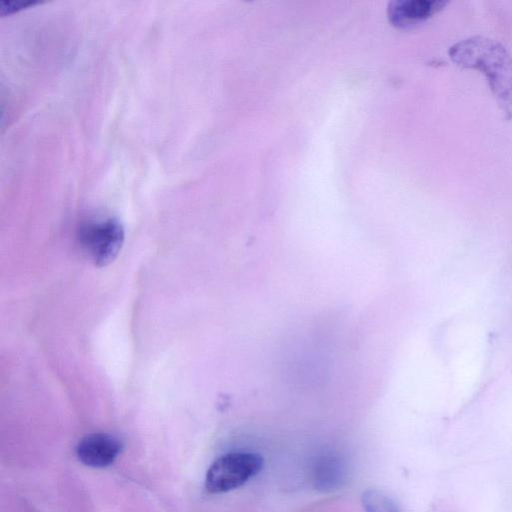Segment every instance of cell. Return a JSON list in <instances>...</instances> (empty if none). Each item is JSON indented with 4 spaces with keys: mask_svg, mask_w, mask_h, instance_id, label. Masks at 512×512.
I'll return each instance as SVG.
<instances>
[{
    "mask_svg": "<svg viewBox=\"0 0 512 512\" xmlns=\"http://www.w3.org/2000/svg\"><path fill=\"white\" fill-rule=\"evenodd\" d=\"M448 53L456 64L481 71L504 109L512 106V56L501 43L471 36L453 44Z\"/></svg>",
    "mask_w": 512,
    "mask_h": 512,
    "instance_id": "1",
    "label": "cell"
},
{
    "mask_svg": "<svg viewBox=\"0 0 512 512\" xmlns=\"http://www.w3.org/2000/svg\"><path fill=\"white\" fill-rule=\"evenodd\" d=\"M263 466L261 455L233 452L216 459L207 471L205 488L208 492L224 493L245 484Z\"/></svg>",
    "mask_w": 512,
    "mask_h": 512,
    "instance_id": "2",
    "label": "cell"
},
{
    "mask_svg": "<svg viewBox=\"0 0 512 512\" xmlns=\"http://www.w3.org/2000/svg\"><path fill=\"white\" fill-rule=\"evenodd\" d=\"M82 247L97 266H105L115 259L124 240V230L114 218L98 219L80 228Z\"/></svg>",
    "mask_w": 512,
    "mask_h": 512,
    "instance_id": "3",
    "label": "cell"
},
{
    "mask_svg": "<svg viewBox=\"0 0 512 512\" xmlns=\"http://www.w3.org/2000/svg\"><path fill=\"white\" fill-rule=\"evenodd\" d=\"M448 4L447 0H397L388 8L390 22L401 29L413 28Z\"/></svg>",
    "mask_w": 512,
    "mask_h": 512,
    "instance_id": "4",
    "label": "cell"
},
{
    "mask_svg": "<svg viewBox=\"0 0 512 512\" xmlns=\"http://www.w3.org/2000/svg\"><path fill=\"white\" fill-rule=\"evenodd\" d=\"M121 450V443L105 433L85 436L76 447L78 459L85 465L103 468L114 462Z\"/></svg>",
    "mask_w": 512,
    "mask_h": 512,
    "instance_id": "5",
    "label": "cell"
},
{
    "mask_svg": "<svg viewBox=\"0 0 512 512\" xmlns=\"http://www.w3.org/2000/svg\"><path fill=\"white\" fill-rule=\"evenodd\" d=\"M362 504L366 512H400L395 501L380 490L365 491Z\"/></svg>",
    "mask_w": 512,
    "mask_h": 512,
    "instance_id": "6",
    "label": "cell"
},
{
    "mask_svg": "<svg viewBox=\"0 0 512 512\" xmlns=\"http://www.w3.org/2000/svg\"><path fill=\"white\" fill-rule=\"evenodd\" d=\"M34 3L31 1H22V0H8V1H0V14L7 15L13 12H17L23 8H26Z\"/></svg>",
    "mask_w": 512,
    "mask_h": 512,
    "instance_id": "7",
    "label": "cell"
}]
</instances>
